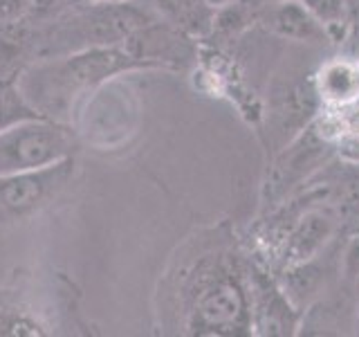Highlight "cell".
<instances>
[{"label":"cell","mask_w":359,"mask_h":337,"mask_svg":"<svg viewBox=\"0 0 359 337\" xmlns=\"http://www.w3.org/2000/svg\"><path fill=\"white\" fill-rule=\"evenodd\" d=\"M76 151L70 124L48 117H32L0 131V176L36 171L63 160Z\"/></svg>","instance_id":"obj_4"},{"label":"cell","mask_w":359,"mask_h":337,"mask_svg":"<svg viewBox=\"0 0 359 337\" xmlns=\"http://www.w3.org/2000/svg\"><path fill=\"white\" fill-rule=\"evenodd\" d=\"M168 25L187 37H205L211 32L216 14L205 0H155Z\"/></svg>","instance_id":"obj_9"},{"label":"cell","mask_w":359,"mask_h":337,"mask_svg":"<svg viewBox=\"0 0 359 337\" xmlns=\"http://www.w3.org/2000/svg\"><path fill=\"white\" fill-rule=\"evenodd\" d=\"M74 173V160L36 168V171L0 176V218L20 220L34 216L59 198Z\"/></svg>","instance_id":"obj_5"},{"label":"cell","mask_w":359,"mask_h":337,"mask_svg":"<svg viewBox=\"0 0 359 337\" xmlns=\"http://www.w3.org/2000/svg\"><path fill=\"white\" fill-rule=\"evenodd\" d=\"M104 3H126V0H104Z\"/></svg>","instance_id":"obj_15"},{"label":"cell","mask_w":359,"mask_h":337,"mask_svg":"<svg viewBox=\"0 0 359 337\" xmlns=\"http://www.w3.org/2000/svg\"><path fill=\"white\" fill-rule=\"evenodd\" d=\"M205 3L213 9V11H220V9H229L233 7L238 0H205Z\"/></svg>","instance_id":"obj_13"},{"label":"cell","mask_w":359,"mask_h":337,"mask_svg":"<svg viewBox=\"0 0 359 337\" xmlns=\"http://www.w3.org/2000/svg\"><path fill=\"white\" fill-rule=\"evenodd\" d=\"M276 3H278V0H276Z\"/></svg>","instance_id":"obj_16"},{"label":"cell","mask_w":359,"mask_h":337,"mask_svg":"<svg viewBox=\"0 0 359 337\" xmlns=\"http://www.w3.org/2000/svg\"><path fill=\"white\" fill-rule=\"evenodd\" d=\"M357 61H359V59H357Z\"/></svg>","instance_id":"obj_17"},{"label":"cell","mask_w":359,"mask_h":337,"mask_svg":"<svg viewBox=\"0 0 359 337\" xmlns=\"http://www.w3.org/2000/svg\"><path fill=\"white\" fill-rule=\"evenodd\" d=\"M346 5H348V9H351L353 18H357L359 16V0H346Z\"/></svg>","instance_id":"obj_14"},{"label":"cell","mask_w":359,"mask_h":337,"mask_svg":"<svg viewBox=\"0 0 359 337\" xmlns=\"http://www.w3.org/2000/svg\"><path fill=\"white\" fill-rule=\"evenodd\" d=\"M149 14L126 3H104L90 0V5L74 9L70 16L56 20V25L45 34L39 56H59L88 48H106V45H123L135 32L144 27Z\"/></svg>","instance_id":"obj_3"},{"label":"cell","mask_w":359,"mask_h":337,"mask_svg":"<svg viewBox=\"0 0 359 337\" xmlns=\"http://www.w3.org/2000/svg\"><path fill=\"white\" fill-rule=\"evenodd\" d=\"M328 32L332 43H344L351 34L353 14L346 0H299Z\"/></svg>","instance_id":"obj_10"},{"label":"cell","mask_w":359,"mask_h":337,"mask_svg":"<svg viewBox=\"0 0 359 337\" xmlns=\"http://www.w3.org/2000/svg\"><path fill=\"white\" fill-rule=\"evenodd\" d=\"M137 67H151L126 50V45L88 48L70 54L45 56L18 79L22 95L43 117L70 124L79 99L93 93L110 77Z\"/></svg>","instance_id":"obj_1"},{"label":"cell","mask_w":359,"mask_h":337,"mask_svg":"<svg viewBox=\"0 0 359 337\" xmlns=\"http://www.w3.org/2000/svg\"><path fill=\"white\" fill-rule=\"evenodd\" d=\"M252 326V297L241 277L220 263L202 265L187 288V331L194 335H243Z\"/></svg>","instance_id":"obj_2"},{"label":"cell","mask_w":359,"mask_h":337,"mask_svg":"<svg viewBox=\"0 0 359 337\" xmlns=\"http://www.w3.org/2000/svg\"><path fill=\"white\" fill-rule=\"evenodd\" d=\"M32 117H43V115L34 110V106L25 99L18 86V79L16 77L0 79V131L16 121L32 119Z\"/></svg>","instance_id":"obj_11"},{"label":"cell","mask_w":359,"mask_h":337,"mask_svg":"<svg viewBox=\"0 0 359 337\" xmlns=\"http://www.w3.org/2000/svg\"><path fill=\"white\" fill-rule=\"evenodd\" d=\"M314 95L328 110L359 104V61L351 56H332L314 72Z\"/></svg>","instance_id":"obj_6"},{"label":"cell","mask_w":359,"mask_h":337,"mask_svg":"<svg viewBox=\"0 0 359 337\" xmlns=\"http://www.w3.org/2000/svg\"><path fill=\"white\" fill-rule=\"evenodd\" d=\"M267 27L280 39L297 43H332L328 32L299 0H278L267 14Z\"/></svg>","instance_id":"obj_8"},{"label":"cell","mask_w":359,"mask_h":337,"mask_svg":"<svg viewBox=\"0 0 359 337\" xmlns=\"http://www.w3.org/2000/svg\"><path fill=\"white\" fill-rule=\"evenodd\" d=\"M334 234V218L325 211H308L283 241L280 263L285 270L308 265Z\"/></svg>","instance_id":"obj_7"},{"label":"cell","mask_w":359,"mask_h":337,"mask_svg":"<svg viewBox=\"0 0 359 337\" xmlns=\"http://www.w3.org/2000/svg\"><path fill=\"white\" fill-rule=\"evenodd\" d=\"M32 0H0V22L16 20L22 11L29 9Z\"/></svg>","instance_id":"obj_12"}]
</instances>
